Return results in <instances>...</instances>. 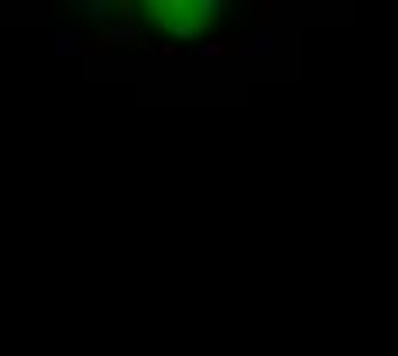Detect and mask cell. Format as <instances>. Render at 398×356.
Wrapping results in <instances>:
<instances>
[{
    "label": "cell",
    "instance_id": "cell-1",
    "mask_svg": "<svg viewBox=\"0 0 398 356\" xmlns=\"http://www.w3.org/2000/svg\"><path fill=\"white\" fill-rule=\"evenodd\" d=\"M100 42H103V49H124V45H141V49H144L141 28H137V18H134V4H120L117 25H110V28L103 31Z\"/></svg>",
    "mask_w": 398,
    "mask_h": 356
},
{
    "label": "cell",
    "instance_id": "cell-4",
    "mask_svg": "<svg viewBox=\"0 0 398 356\" xmlns=\"http://www.w3.org/2000/svg\"><path fill=\"white\" fill-rule=\"evenodd\" d=\"M241 52H248V55H265V59H271V55L278 52V42H275V25H271V18H265V25H258V31L251 35V45H244Z\"/></svg>",
    "mask_w": 398,
    "mask_h": 356
},
{
    "label": "cell",
    "instance_id": "cell-5",
    "mask_svg": "<svg viewBox=\"0 0 398 356\" xmlns=\"http://www.w3.org/2000/svg\"><path fill=\"white\" fill-rule=\"evenodd\" d=\"M230 11V0H192V18L210 25L217 14H227Z\"/></svg>",
    "mask_w": 398,
    "mask_h": 356
},
{
    "label": "cell",
    "instance_id": "cell-9",
    "mask_svg": "<svg viewBox=\"0 0 398 356\" xmlns=\"http://www.w3.org/2000/svg\"><path fill=\"white\" fill-rule=\"evenodd\" d=\"M158 52H161V55H178V49H175V45H161Z\"/></svg>",
    "mask_w": 398,
    "mask_h": 356
},
{
    "label": "cell",
    "instance_id": "cell-6",
    "mask_svg": "<svg viewBox=\"0 0 398 356\" xmlns=\"http://www.w3.org/2000/svg\"><path fill=\"white\" fill-rule=\"evenodd\" d=\"M72 8L83 11V18H90V21H103L110 11H120V4H114V0H76Z\"/></svg>",
    "mask_w": 398,
    "mask_h": 356
},
{
    "label": "cell",
    "instance_id": "cell-3",
    "mask_svg": "<svg viewBox=\"0 0 398 356\" xmlns=\"http://www.w3.org/2000/svg\"><path fill=\"white\" fill-rule=\"evenodd\" d=\"M144 8L155 14V21H158L161 31H172L175 21L192 18V4H185V0H148Z\"/></svg>",
    "mask_w": 398,
    "mask_h": 356
},
{
    "label": "cell",
    "instance_id": "cell-2",
    "mask_svg": "<svg viewBox=\"0 0 398 356\" xmlns=\"http://www.w3.org/2000/svg\"><path fill=\"white\" fill-rule=\"evenodd\" d=\"M100 52H107L103 45H96V42H86V38H79L72 28H66V25H55V55L59 59H66V55H100Z\"/></svg>",
    "mask_w": 398,
    "mask_h": 356
},
{
    "label": "cell",
    "instance_id": "cell-7",
    "mask_svg": "<svg viewBox=\"0 0 398 356\" xmlns=\"http://www.w3.org/2000/svg\"><path fill=\"white\" fill-rule=\"evenodd\" d=\"M207 31V25L203 21H196V18H182V21H175L172 25V38H178V42H185V38H199V35H203Z\"/></svg>",
    "mask_w": 398,
    "mask_h": 356
},
{
    "label": "cell",
    "instance_id": "cell-8",
    "mask_svg": "<svg viewBox=\"0 0 398 356\" xmlns=\"http://www.w3.org/2000/svg\"><path fill=\"white\" fill-rule=\"evenodd\" d=\"M227 52H230V45H224V42H207L196 49V55H203V59H224Z\"/></svg>",
    "mask_w": 398,
    "mask_h": 356
}]
</instances>
